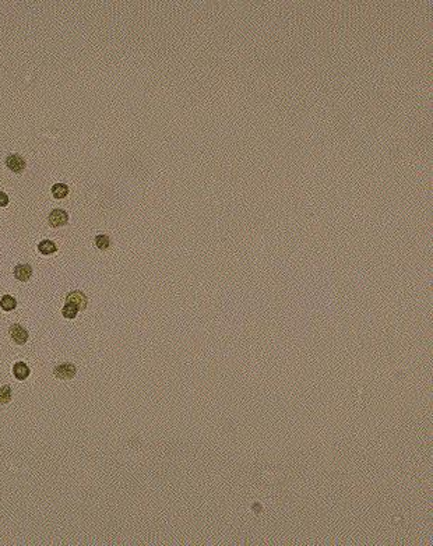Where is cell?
Listing matches in <instances>:
<instances>
[{
  "instance_id": "cell-9",
  "label": "cell",
  "mask_w": 433,
  "mask_h": 546,
  "mask_svg": "<svg viewBox=\"0 0 433 546\" xmlns=\"http://www.w3.org/2000/svg\"><path fill=\"white\" fill-rule=\"evenodd\" d=\"M0 307L4 312H13L17 307V299L11 295H3L0 298Z\"/></svg>"
},
{
  "instance_id": "cell-10",
  "label": "cell",
  "mask_w": 433,
  "mask_h": 546,
  "mask_svg": "<svg viewBox=\"0 0 433 546\" xmlns=\"http://www.w3.org/2000/svg\"><path fill=\"white\" fill-rule=\"evenodd\" d=\"M50 192H52V196H53L55 198H58V200H62V198L67 197V195H69V192H70V189H69V186L65 185V183H56V185L52 186Z\"/></svg>"
},
{
  "instance_id": "cell-12",
  "label": "cell",
  "mask_w": 433,
  "mask_h": 546,
  "mask_svg": "<svg viewBox=\"0 0 433 546\" xmlns=\"http://www.w3.org/2000/svg\"><path fill=\"white\" fill-rule=\"evenodd\" d=\"M13 398V391H11V386L9 384H4V386H0V405H6L9 404Z\"/></svg>"
},
{
  "instance_id": "cell-14",
  "label": "cell",
  "mask_w": 433,
  "mask_h": 546,
  "mask_svg": "<svg viewBox=\"0 0 433 546\" xmlns=\"http://www.w3.org/2000/svg\"><path fill=\"white\" fill-rule=\"evenodd\" d=\"M9 201H10L9 196L6 195L4 192H0V207H7Z\"/></svg>"
},
{
  "instance_id": "cell-1",
  "label": "cell",
  "mask_w": 433,
  "mask_h": 546,
  "mask_svg": "<svg viewBox=\"0 0 433 546\" xmlns=\"http://www.w3.org/2000/svg\"><path fill=\"white\" fill-rule=\"evenodd\" d=\"M53 374H55V377H58L60 380H70V379L76 377L77 366L74 363H70V362L60 363L53 369Z\"/></svg>"
},
{
  "instance_id": "cell-8",
  "label": "cell",
  "mask_w": 433,
  "mask_h": 546,
  "mask_svg": "<svg viewBox=\"0 0 433 546\" xmlns=\"http://www.w3.org/2000/svg\"><path fill=\"white\" fill-rule=\"evenodd\" d=\"M38 252L43 256H50V254L56 253L58 252V246L53 240L49 239H45V240H41L38 243Z\"/></svg>"
},
{
  "instance_id": "cell-7",
  "label": "cell",
  "mask_w": 433,
  "mask_h": 546,
  "mask_svg": "<svg viewBox=\"0 0 433 546\" xmlns=\"http://www.w3.org/2000/svg\"><path fill=\"white\" fill-rule=\"evenodd\" d=\"M13 374L19 381H24L30 377L31 369L28 368V365L24 363V362H16L13 365Z\"/></svg>"
},
{
  "instance_id": "cell-4",
  "label": "cell",
  "mask_w": 433,
  "mask_h": 546,
  "mask_svg": "<svg viewBox=\"0 0 433 546\" xmlns=\"http://www.w3.org/2000/svg\"><path fill=\"white\" fill-rule=\"evenodd\" d=\"M4 164L14 174H21L25 169V166H27L25 159L20 154H9V155L6 156V159H4Z\"/></svg>"
},
{
  "instance_id": "cell-13",
  "label": "cell",
  "mask_w": 433,
  "mask_h": 546,
  "mask_svg": "<svg viewBox=\"0 0 433 546\" xmlns=\"http://www.w3.org/2000/svg\"><path fill=\"white\" fill-rule=\"evenodd\" d=\"M94 242H95V246L98 247L99 250H108L109 247H110V238L105 234L97 235L95 239H94Z\"/></svg>"
},
{
  "instance_id": "cell-2",
  "label": "cell",
  "mask_w": 433,
  "mask_h": 546,
  "mask_svg": "<svg viewBox=\"0 0 433 546\" xmlns=\"http://www.w3.org/2000/svg\"><path fill=\"white\" fill-rule=\"evenodd\" d=\"M69 222V214L63 208H53L48 215V224L52 228H60Z\"/></svg>"
},
{
  "instance_id": "cell-5",
  "label": "cell",
  "mask_w": 433,
  "mask_h": 546,
  "mask_svg": "<svg viewBox=\"0 0 433 546\" xmlns=\"http://www.w3.org/2000/svg\"><path fill=\"white\" fill-rule=\"evenodd\" d=\"M66 302L76 305L79 307L80 312H83L88 306V298H87L86 293L81 292V291H70L66 296Z\"/></svg>"
},
{
  "instance_id": "cell-11",
  "label": "cell",
  "mask_w": 433,
  "mask_h": 546,
  "mask_svg": "<svg viewBox=\"0 0 433 546\" xmlns=\"http://www.w3.org/2000/svg\"><path fill=\"white\" fill-rule=\"evenodd\" d=\"M79 312H80L79 307H77L76 305L66 302V305H65V306H63V309H62V316H63L65 319L73 320V319H76V317H77Z\"/></svg>"
},
{
  "instance_id": "cell-3",
  "label": "cell",
  "mask_w": 433,
  "mask_h": 546,
  "mask_svg": "<svg viewBox=\"0 0 433 546\" xmlns=\"http://www.w3.org/2000/svg\"><path fill=\"white\" fill-rule=\"evenodd\" d=\"M9 334H10L11 340L16 342L17 345H24L25 342L28 341V338H30L28 331L21 324H19V323L11 324L10 328H9Z\"/></svg>"
},
{
  "instance_id": "cell-6",
  "label": "cell",
  "mask_w": 433,
  "mask_h": 546,
  "mask_svg": "<svg viewBox=\"0 0 433 546\" xmlns=\"http://www.w3.org/2000/svg\"><path fill=\"white\" fill-rule=\"evenodd\" d=\"M13 274H14L16 280H19L21 283H27V281H30L32 274H34V268L28 263H20L14 267Z\"/></svg>"
}]
</instances>
